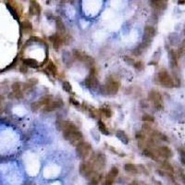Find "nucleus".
Wrapping results in <instances>:
<instances>
[{"label":"nucleus","mask_w":185,"mask_h":185,"mask_svg":"<svg viewBox=\"0 0 185 185\" xmlns=\"http://www.w3.org/2000/svg\"><path fill=\"white\" fill-rule=\"evenodd\" d=\"M79 171H80L82 176L85 177L88 180H91L92 178H93L97 174L96 170L93 168V165H92V162H84V163H82L80 165Z\"/></svg>","instance_id":"1"},{"label":"nucleus","mask_w":185,"mask_h":185,"mask_svg":"<svg viewBox=\"0 0 185 185\" xmlns=\"http://www.w3.org/2000/svg\"><path fill=\"white\" fill-rule=\"evenodd\" d=\"M157 78H158V82L160 83V84L166 88H173L175 86V82H174L173 78L170 75V73L166 70H162L158 73Z\"/></svg>","instance_id":"2"},{"label":"nucleus","mask_w":185,"mask_h":185,"mask_svg":"<svg viewBox=\"0 0 185 185\" xmlns=\"http://www.w3.org/2000/svg\"><path fill=\"white\" fill-rule=\"evenodd\" d=\"M91 151H92V146L87 142L82 141L76 145V152L81 159H86L90 155Z\"/></svg>","instance_id":"3"},{"label":"nucleus","mask_w":185,"mask_h":185,"mask_svg":"<svg viewBox=\"0 0 185 185\" xmlns=\"http://www.w3.org/2000/svg\"><path fill=\"white\" fill-rule=\"evenodd\" d=\"M148 100L151 101L155 107L157 109H162L163 108V101H162V96L159 93V92L156 90H152L148 93Z\"/></svg>","instance_id":"4"},{"label":"nucleus","mask_w":185,"mask_h":185,"mask_svg":"<svg viewBox=\"0 0 185 185\" xmlns=\"http://www.w3.org/2000/svg\"><path fill=\"white\" fill-rule=\"evenodd\" d=\"M92 163L95 170H102L105 165V156L102 153H98L92 159Z\"/></svg>","instance_id":"5"},{"label":"nucleus","mask_w":185,"mask_h":185,"mask_svg":"<svg viewBox=\"0 0 185 185\" xmlns=\"http://www.w3.org/2000/svg\"><path fill=\"white\" fill-rule=\"evenodd\" d=\"M119 88V84L118 82L115 80H108V82L104 85V92L106 94H116Z\"/></svg>","instance_id":"6"},{"label":"nucleus","mask_w":185,"mask_h":185,"mask_svg":"<svg viewBox=\"0 0 185 185\" xmlns=\"http://www.w3.org/2000/svg\"><path fill=\"white\" fill-rule=\"evenodd\" d=\"M73 56L76 59H78L79 61H82V62H85L86 64L92 66L93 63H94V60L93 58H91L90 56H88L87 54H85L84 52L83 51H80V50H74L73 51Z\"/></svg>","instance_id":"7"},{"label":"nucleus","mask_w":185,"mask_h":185,"mask_svg":"<svg viewBox=\"0 0 185 185\" xmlns=\"http://www.w3.org/2000/svg\"><path fill=\"white\" fill-rule=\"evenodd\" d=\"M63 136H64L65 140L70 141L73 145H77L80 142H82V139H83V134L79 131H76L69 133V134H65Z\"/></svg>","instance_id":"8"},{"label":"nucleus","mask_w":185,"mask_h":185,"mask_svg":"<svg viewBox=\"0 0 185 185\" xmlns=\"http://www.w3.org/2000/svg\"><path fill=\"white\" fill-rule=\"evenodd\" d=\"M143 154L146 157H149L151 159H154L156 161L158 160V158L160 157L159 155H158V151H157V148H145L144 149L143 151Z\"/></svg>","instance_id":"9"},{"label":"nucleus","mask_w":185,"mask_h":185,"mask_svg":"<svg viewBox=\"0 0 185 185\" xmlns=\"http://www.w3.org/2000/svg\"><path fill=\"white\" fill-rule=\"evenodd\" d=\"M61 105H63L62 99L53 100L50 104H48V105H46L45 106H44V111H45V112H51V111L56 110L57 108L60 107Z\"/></svg>","instance_id":"10"},{"label":"nucleus","mask_w":185,"mask_h":185,"mask_svg":"<svg viewBox=\"0 0 185 185\" xmlns=\"http://www.w3.org/2000/svg\"><path fill=\"white\" fill-rule=\"evenodd\" d=\"M157 151H158V155L160 157H163V158H166V159H169V158H171L173 154H172V151L170 150V147L168 146H160L157 148Z\"/></svg>","instance_id":"11"},{"label":"nucleus","mask_w":185,"mask_h":185,"mask_svg":"<svg viewBox=\"0 0 185 185\" xmlns=\"http://www.w3.org/2000/svg\"><path fill=\"white\" fill-rule=\"evenodd\" d=\"M49 39H50V41L52 42L54 48H55L56 50H58L59 47L61 46L62 43H63V39L60 37V35L58 34V33H56V34H53L52 36H50Z\"/></svg>","instance_id":"12"},{"label":"nucleus","mask_w":185,"mask_h":185,"mask_svg":"<svg viewBox=\"0 0 185 185\" xmlns=\"http://www.w3.org/2000/svg\"><path fill=\"white\" fill-rule=\"evenodd\" d=\"M84 84H85V85H86L88 88H96L97 85H98V81H97V79H96V76L90 74V75L85 79Z\"/></svg>","instance_id":"13"},{"label":"nucleus","mask_w":185,"mask_h":185,"mask_svg":"<svg viewBox=\"0 0 185 185\" xmlns=\"http://www.w3.org/2000/svg\"><path fill=\"white\" fill-rule=\"evenodd\" d=\"M156 35V29L151 26V25H146L144 27V38L145 39H151Z\"/></svg>","instance_id":"14"},{"label":"nucleus","mask_w":185,"mask_h":185,"mask_svg":"<svg viewBox=\"0 0 185 185\" xmlns=\"http://www.w3.org/2000/svg\"><path fill=\"white\" fill-rule=\"evenodd\" d=\"M151 6L153 8H155L156 10H164L167 6H168V2L167 1H151L150 2Z\"/></svg>","instance_id":"15"},{"label":"nucleus","mask_w":185,"mask_h":185,"mask_svg":"<svg viewBox=\"0 0 185 185\" xmlns=\"http://www.w3.org/2000/svg\"><path fill=\"white\" fill-rule=\"evenodd\" d=\"M41 12V6L36 1L30 2V14L31 15H39Z\"/></svg>","instance_id":"16"},{"label":"nucleus","mask_w":185,"mask_h":185,"mask_svg":"<svg viewBox=\"0 0 185 185\" xmlns=\"http://www.w3.org/2000/svg\"><path fill=\"white\" fill-rule=\"evenodd\" d=\"M56 28H57V32H58V34H64L65 32H66V28H65V25L62 21V19L58 17L56 18Z\"/></svg>","instance_id":"17"},{"label":"nucleus","mask_w":185,"mask_h":185,"mask_svg":"<svg viewBox=\"0 0 185 185\" xmlns=\"http://www.w3.org/2000/svg\"><path fill=\"white\" fill-rule=\"evenodd\" d=\"M178 55L174 50H170V66L172 69H175L178 67Z\"/></svg>","instance_id":"18"},{"label":"nucleus","mask_w":185,"mask_h":185,"mask_svg":"<svg viewBox=\"0 0 185 185\" xmlns=\"http://www.w3.org/2000/svg\"><path fill=\"white\" fill-rule=\"evenodd\" d=\"M124 170L126 172L131 174V175H135V174H138L139 173V170H138V167H136L135 165L131 164V163H128V164H125L124 165Z\"/></svg>","instance_id":"19"},{"label":"nucleus","mask_w":185,"mask_h":185,"mask_svg":"<svg viewBox=\"0 0 185 185\" xmlns=\"http://www.w3.org/2000/svg\"><path fill=\"white\" fill-rule=\"evenodd\" d=\"M20 27L21 30L26 33V34H30L32 31V25L29 20H24L20 23Z\"/></svg>","instance_id":"20"},{"label":"nucleus","mask_w":185,"mask_h":185,"mask_svg":"<svg viewBox=\"0 0 185 185\" xmlns=\"http://www.w3.org/2000/svg\"><path fill=\"white\" fill-rule=\"evenodd\" d=\"M116 136L118 137V140H120L121 143H123L124 144H128L129 143V138H128V135L125 133V131H121V130H118L116 132Z\"/></svg>","instance_id":"21"},{"label":"nucleus","mask_w":185,"mask_h":185,"mask_svg":"<svg viewBox=\"0 0 185 185\" xmlns=\"http://www.w3.org/2000/svg\"><path fill=\"white\" fill-rule=\"evenodd\" d=\"M21 84L19 83H15L12 84V90L13 93L16 98H21L22 97V92H21Z\"/></svg>","instance_id":"22"},{"label":"nucleus","mask_w":185,"mask_h":185,"mask_svg":"<svg viewBox=\"0 0 185 185\" xmlns=\"http://www.w3.org/2000/svg\"><path fill=\"white\" fill-rule=\"evenodd\" d=\"M161 169H162V170H164L166 172L174 174V169H173L172 165L169 161H167V160H165V161H163L161 163Z\"/></svg>","instance_id":"23"},{"label":"nucleus","mask_w":185,"mask_h":185,"mask_svg":"<svg viewBox=\"0 0 185 185\" xmlns=\"http://www.w3.org/2000/svg\"><path fill=\"white\" fill-rule=\"evenodd\" d=\"M22 62H23V64H24L25 66H28V67H30V68L35 69V68L38 67V62H37L35 59H33V58H24V59L22 60Z\"/></svg>","instance_id":"24"},{"label":"nucleus","mask_w":185,"mask_h":185,"mask_svg":"<svg viewBox=\"0 0 185 185\" xmlns=\"http://www.w3.org/2000/svg\"><path fill=\"white\" fill-rule=\"evenodd\" d=\"M98 129L103 134H105V135H108L109 134V131H108L107 127L105 126V124L102 120H98Z\"/></svg>","instance_id":"25"},{"label":"nucleus","mask_w":185,"mask_h":185,"mask_svg":"<svg viewBox=\"0 0 185 185\" xmlns=\"http://www.w3.org/2000/svg\"><path fill=\"white\" fill-rule=\"evenodd\" d=\"M46 69H47V71H48L50 73H52L53 75H56V74L58 73V68H57V66L54 64L53 61H49V62H48Z\"/></svg>","instance_id":"26"},{"label":"nucleus","mask_w":185,"mask_h":185,"mask_svg":"<svg viewBox=\"0 0 185 185\" xmlns=\"http://www.w3.org/2000/svg\"><path fill=\"white\" fill-rule=\"evenodd\" d=\"M100 182H102V175L97 173L93 178L89 180L88 185H98L100 183Z\"/></svg>","instance_id":"27"},{"label":"nucleus","mask_w":185,"mask_h":185,"mask_svg":"<svg viewBox=\"0 0 185 185\" xmlns=\"http://www.w3.org/2000/svg\"><path fill=\"white\" fill-rule=\"evenodd\" d=\"M118 169L117 167H113V168H111V170H109V172L107 173L106 176H108L112 179H115L118 177Z\"/></svg>","instance_id":"28"},{"label":"nucleus","mask_w":185,"mask_h":185,"mask_svg":"<svg viewBox=\"0 0 185 185\" xmlns=\"http://www.w3.org/2000/svg\"><path fill=\"white\" fill-rule=\"evenodd\" d=\"M99 110H100V113L102 115H104L105 118H110L112 116V111L109 107H102Z\"/></svg>","instance_id":"29"},{"label":"nucleus","mask_w":185,"mask_h":185,"mask_svg":"<svg viewBox=\"0 0 185 185\" xmlns=\"http://www.w3.org/2000/svg\"><path fill=\"white\" fill-rule=\"evenodd\" d=\"M65 124H66V120H63L61 118H58L57 119V122H56V126H57V129L58 131H62L64 130V127H65Z\"/></svg>","instance_id":"30"},{"label":"nucleus","mask_w":185,"mask_h":185,"mask_svg":"<svg viewBox=\"0 0 185 185\" xmlns=\"http://www.w3.org/2000/svg\"><path fill=\"white\" fill-rule=\"evenodd\" d=\"M142 120L144 122L150 123V122H154L155 121V118L152 115H150V114H144L143 117H142Z\"/></svg>","instance_id":"31"},{"label":"nucleus","mask_w":185,"mask_h":185,"mask_svg":"<svg viewBox=\"0 0 185 185\" xmlns=\"http://www.w3.org/2000/svg\"><path fill=\"white\" fill-rule=\"evenodd\" d=\"M6 6H7V8L10 10V13L12 14V16H13L16 19H19V14H18V12L16 11V9H15L8 2L6 3Z\"/></svg>","instance_id":"32"},{"label":"nucleus","mask_w":185,"mask_h":185,"mask_svg":"<svg viewBox=\"0 0 185 185\" xmlns=\"http://www.w3.org/2000/svg\"><path fill=\"white\" fill-rule=\"evenodd\" d=\"M179 154H180V158H181V162L183 165H185V148L184 147H181L179 148Z\"/></svg>","instance_id":"33"},{"label":"nucleus","mask_w":185,"mask_h":185,"mask_svg":"<svg viewBox=\"0 0 185 185\" xmlns=\"http://www.w3.org/2000/svg\"><path fill=\"white\" fill-rule=\"evenodd\" d=\"M62 88L64 91H66L67 92H71L72 91V86L69 82H64L62 84Z\"/></svg>","instance_id":"34"},{"label":"nucleus","mask_w":185,"mask_h":185,"mask_svg":"<svg viewBox=\"0 0 185 185\" xmlns=\"http://www.w3.org/2000/svg\"><path fill=\"white\" fill-rule=\"evenodd\" d=\"M113 183H114V179H112L108 176H106L101 183L102 185H113Z\"/></svg>","instance_id":"35"},{"label":"nucleus","mask_w":185,"mask_h":185,"mask_svg":"<svg viewBox=\"0 0 185 185\" xmlns=\"http://www.w3.org/2000/svg\"><path fill=\"white\" fill-rule=\"evenodd\" d=\"M179 178L183 182V183L185 185V172L182 169H179Z\"/></svg>","instance_id":"36"},{"label":"nucleus","mask_w":185,"mask_h":185,"mask_svg":"<svg viewBox=\"0 0 185 185\" xmlns=\"http://www.w3.org/2000/svg\"><path fill=\"white\" fill-rule=\"evenodd\" d=\"M133 67H134L137 71H142V70L144 69V64H143L142 61H137V62L134 63Z\"/></svg>","instance_id":"37"},{"label":"nucleus","mask_w":185,"mask_h":185,"mask_svg":"<svg viewBox=\"0 0 185 185\" xmlns=\"http://www.w3.org/2000/svg\"><path fill=\"white\" fill-rule=\"evenodd\" d=\"M124 60H125L128 64H131V65H134V63H135L134 59L131 58H129V57H125V58H124Z\"/></svg>","instance_id":"38"},{"label":"nucleus","mask_w":185,"mask_h":185,"mask_svg":"<svg viewBox=\"0 0 185 185\" xmlns=\"http://www.w3.org/2000/svg\"><path fill=\"white\" fill-rule=\"evenodd\" d=\"M143 129H145V131H150L152 130V128H151L149 125H146V124H144V125H143Z\"/></svg>","instance_id":"39"},{"label":"nucleus","mask_w":185,"mask_h":185,"mask_svg":"<svg viewBox=\"0 0 185 185\" xmlns=\"http://www.w3.org/2000/svg\"><path fill=\"white\" fill-rule=\"evenodd\" d=\"M71 103H72L74 105H79L80 104H79V102L78 101H76L75 99H73V98H71Z\"/></svg>","instance_id":"40"},{"label":"nucleus","mask_w":185,"mask_h":185,"mask_svg":"<svg viewBox=\"0 0 185 185\" xmlns=\"http://www.w3.org/2000/svg\"><path fill=\"white\" fill-rule=\"evenodd\" d=\"M179 4H182V5H183V4H185V1H179Z\"/></svg>","instance_id":"41"},{"label":"nucleus","mask_w":185,"mask_h":185,"mask_svg":"<svg viewBox=\"0 0 185 185\" xmlns=\"http://www.w3.org/2000/svg\"><path fill=\"white\" fill-rule=\"evenodd\" d=\"M110 149H111L112 151H115V149H114V148H112V147H110ZM113 153H115V154H118L117 152H113Z\"/></svg>","instance_id":"42"},{"label":"nucleus","mask_w":185,"mask_h":185,"mask_svg":"<svg viewBox=\"0 0 185 185\" xmlns=\"http://www.w3.org/2000/svg\"><path fill=\"white\" fill-rule=\"evenodd\" d=\"M2 101H3V96H1V95H0V103H1Z\"/></svg>","instance_id":"43"},{"label":"nucleus","mask_w":185,"mask_h":185,"mask_svg":"<svg viewBox=\"0 0 185 185\" xmlns=\"http://www.w3.org/2000/svg\"><path fill=\"white\" fill-rule=\"evenodd\" d=\"M175 185H180L179 183H175Z\"/></svg>","instance_id":"44"},{"label":"nucleus","mask_w":185,"mask_h":185,"mask_svg":"<svg viewBox=\"0 0 185 185\" xmlns=\"http://www.w3.org/2000/svg\"><path fill=\"white\" fill-rule=\"evenodd\" d=\"M184 50H185V44H184Z\"/></svg>","instance_id":"45"}]
</instances>
